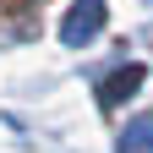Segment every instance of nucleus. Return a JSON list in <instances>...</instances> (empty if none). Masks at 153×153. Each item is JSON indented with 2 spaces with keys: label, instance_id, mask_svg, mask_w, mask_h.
<instances>
[{
  "label": "nucleus",
  "instance_id": "1",
  "mask_svg": "<svg viewBox=\"0 0 153 153\" xmlns=\"http://www.w3.org/2000/svg\"><path fill=\"white\" fill-rule=\"evenodd\" d=\"M99 27H104V0H76L71 16H66V27H60V38L66 44H88Z\"/></svg>",
  "mask_w": 153,
  "mask_h": 153
},
{
  "label": "nucleus",
  "instance_id": "2",
  "mask_svg": "<svg viewBox=\"0 0 153 153\" xmlns=\"http://www.w3.org/2000/svg\"><path fill=\"white\" fill-rule=\"evenodd\" d=\"M137 88H142V66H115V76L99 88V104H104V109H115L126 93H137Z\"/></svg>",
  "mask_w": 153,
  "mask_h": 153
},
{
  "label": "nucleus",
  "instance_id": "3",
  "mask_svg": "<svg viewBox=\"0 0 153 153\" xmlns=\"http://www.w3.org/2000/svg\"><path fill=\"white\" fill-rule=\"evenodd\" d=\"M120 153H153V115H137L120 131Z\"/></svg>",
  "mask_w": 153,
  "mask_h": 153
}]
</instances>
